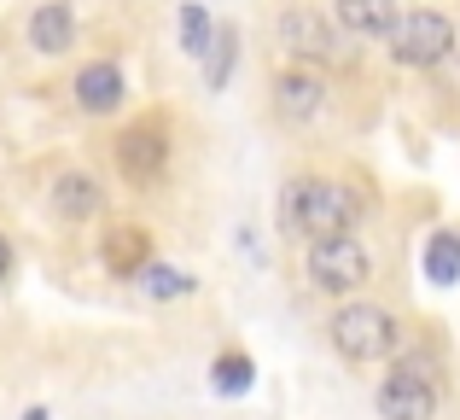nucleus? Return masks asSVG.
<instances>
[{
    "label": "nucleus",
    "instance_id": "nucleus-1",
    "mask_svg": "<svg viewBox=\"0 0 460 420\" xmlns=\"http://www.w3.org/2000/svg\"><path fill=\"white\" fill-rule=\"evenodd\" d=\"M286 222L309 239H338L356 222V193L344 182H292L286 193Z\"/></svg>",
    "mask_w": 460,
    "mask_h": 420
},
{
    "label": "nucleus",
    "instance_id": "nucleus-2",
    "mask_svg": "<svg viewBox=\"0 0 460 420\" xmlns=\"http://www.w3.org/2000/svg\"><path fill=\"white\" fill-rule=\"evenodd\" d=\"M379 415L385 420H431L438 415V362L426 351L402 356V368L379 386Z\"/></svg>",
    "mask_w": 460,
    "mask_h": 420
},
{
    "label": "nucleus",
    "instance_id": "nucleus-3",
    "mask_svg": "<svg viewBox=\"0 0 460 420\" xmlns=\"http://www.w3.org/2000/svg\"><path fill=\"white\" fill-rule=\"evenodd\" d=\"M332 344L349 362H379V356L396 351V321L379 304H344L332 316Z\"/></svg>",
    "mask_w": 460,
    "mask_h": 420
},
{
    "label": "nucleus",
    "instance_id": "nucleus-4",
    "mask_svg": "<svg viewBox=\"0 0 460 420\" xmlns=\"http://www.w3.org/2000/svg\"><path fill=\"white\" fill-rule=\"evenodd\" d=\"M367 274H373V257L361 239L338 234V239H314L309 246V281L321 292H361Z\"/></svg>",
    "mask_w": 460,
    "mask_h": 420
},
{
    "label": "nucleus",
    "instance_id": "nucleus-5",
    "mask_svg": "<svg viewBox=\"0 0 460 420\" xmlns=\"http://www.w3.org/2000/svg\"><path fill=\"white\" fill-rule=\"evenodd\" d=\"M455 47V23L443 18V12H408V18H396L391 30V53L396 65H438L443 53Z\"/></svg>",
    "mask_w": 460,
    "mask_h": 420
},
{
    "label": "nucleus",
    "instance_id": "nucleus-6",
    "mask_svg": "<svg viewBox=\"0 0 460 420\" xmlns=\"http://www.w3.org/2000/svg\"><path fill=\"white\" fill-rule=\"evenodd\" d=\"M117 164H123V175H135V182H152V175H164V164H169L164 129H157V123L128 129V135L117 140Z\"/></svg>",
    "mask_w": 460,
    "mask_h": 420
},
{
    "label": "nucleus",
    "instance_id": "nucleus-7",
    "mask_svg": "<svg viewBox=\"0 0 460 420\" xmlns=\"http://www.w3.org/2000/svg\"><path fill=\"white\" fill-rule=\"evenodd\" d=\"M100 263L117 274V281H135V274L152 263V234H146V228H135V222L111 228V234H105V246H100Z\"/></svg>",
    "mask_w": 460,
    "mask_h": 420
},
{
    "label": "nucleus",
    "instance_id": "nucleus-8",
    "mask_svg": "<svg viewBox=\"0 0 460 420\" xmlns=\"http://www.w3.org/2000/svg\"><path fill=\"white\" fill-rule=\"evenodd\" d=\"M280 41L292 47L297 58H332V53H338V47H332V30H326V23L314 18L309 6H292V12L280 18Z\"/></svg>",
    "mask_w": 460,
    "mask_h": 420
},
{
    "label": "nucleus",
    "instance_id": "nucleus-9",
    "mask_svg": "<svg viewBox=\"0 0 460 420\" xmlns=\"http://www.w3.org/2000/svg\"><path fill=\"white\" fill-rule=\"evenodd\" d=\"M274 105H280V117H292V123H309V117L326 105L321 76H309V70H286V76L274 82Z\"/></svg>",
    "mask_w": 460,
    "mask_h": 420
},
{
    "label": "nucleus",
    "instance_id": "nucleus-10",
    "mask_svg": "<svg viewBox=\"0 0 460 420\" xmlns=\"http://www.w3.org/2000/svg\"><path fill=\"white\" fill-rule=\"evenodd\" d=\"M123 70L117 65H88L76 76V105L82 112H117V105H123Z\"/></svg>",
    "mask_w": 460,
    "mask_h": 420
},
{
    "label": "nucleus",
    "instance_id": "nucleus-11",
    "mask_svg": "<svg viewBox=\"0 0 460 420\" xmlns=\"http://www.w3.org/2000/svg\"><path fill=\"white\" fill-rule=\"evenodd\" d=\"M100 182L93 175H82V170H70V175H58V187H53V210L65 216V222H88V216H100Z\"/></svg>",
    "mask_w": 460,
    "mask_h": 420
},
{
    "label": "nucleus",
    "instance_id": "nucleus-12",
    "mask_svg": "<svg viewBox=\"0 0 460 420\" xmlns=\"http://www.w3.org/2000/svg\"><path fill=\"white\" fill-rule=\"evenodd\" d=\"M70 41H76V12H70L65 0H53V6H41L30 18V47L35 53H65Z\"/></svg>",
    "mask_w": 460,
    "mask_h": 420
},
{
    "label": "nucleus",
    "instance_id": "nucleus-13",
    "mask_svg": "<svg viewBox=\"0 0 460 420\" xmlns=\"http://www.w3.org/2000/svg\"><path fill=\"white\" fill-rule=\"evenodd\" d=\"M396 0H338V23L349 35H391L396 30Z\"/></svg>",
    "mask_w": 460,
    "mask_h": 420
},
{
    "label": "nucleus",
    "instance_id": "nucleus-14",
    "mask_svg": "<svg viewBox=\"0 0 460 420\" xmlns=\"http://www.w3.org/2000/svg\"><path fill=\"white\" fill-rule=\"evenodd\" d=\"M426 274H431L438 286H449L455 274H460V239H455V234H438V239H431V251H426Z\"/></svg>",
    "mask_w": 460,
    "mask_h": 420
},
{
    "label": "nucleus",
    "instance_id": "nucleus-15",
    "mask_svg": "<svg viewBox=\"0 0 460 420\" xmlns=\"http://www.w3.org/2000/svg\"><path fill=\"white\" fill-rule=\"evenodd\" d=\"M135 281L146 286L152 298H187V292H192V281H187V274H181V269H152V263H146V269L135 274Z\"/></svg>",
    "mask_w": 460,
    "mask_h": 420
},
{
    "label": "nucleus",
    "instance_id": "nucleus-16",
    "mask_svg": "<svg viewBox=\"0 0 460 420\" xmlns=\"http://www.w3.org/2000/svg\"><path fill=\"white\" fill-rule=\"evenodd\" d=\"M204 53H210V70H204V76H210V88H222L227 70H234V30H222L210 47H204Z\"/></svg>",
    "mask_w": 460,
    "mask_h": 420
},
{
    "label": "nucleus",
    "instance_id": "nucleus-17",
    "mask_svg": "<svg viewBox=\"0 0 460 420\" xmlns=\"http://www.w3.org/2000/svg\"><path fill=\"white\" fill-rule=\"evenodd\" d=\"M181 41H187V53H204V47H210V18H204V6L181 12Z\"/></svg>",
    "mask_w": 460,
    "mask_h": 420
},
{
    "label": "nucleus",
    "instance_id": "nucleus-18",
    "mask_svg": "<svg viewBox=\"0 0 460 420\" xmlns=\"http://www.w3.org/2000/svg\"><path fill=\"white\" fill-rule=\"evenodd\" d=\"M216 386L245 391L251 386V362H245V356H216Z\"/></svg>",
    "mask_w": 460,
    "mask_h": 420
},
{
    "label": "nucleus",
    "instance_id": "nucleus-19",
    "mask_svg": "<svg viewBox=\"0 0 460 420\" xmlns=\"http://www.w3.org/2000/svg\"><path fill=\"white\" fill-rule=\"evenodd\" d=\"M12 274V246H6V234H0V281Z\"/></svg>",
    "mask_w": 460,
    "mask_h": 420
}]
</instances>
